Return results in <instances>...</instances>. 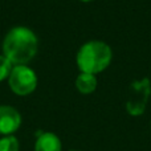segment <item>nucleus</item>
Wrapping results in <instances>:
<instances>
[{"mask_svg": "<svg viewBox=\"0 0 151 151\" xmlns=\"http://www.w3.org/2000/svg\"><path fill=\"white\" fill-rule=\"evenodd\" d=\"M21 125V117L12 106H0V134L11 135Z\"/></svg>", "mask_w": 151, "mask_h": 151, "instance_id": "5", "label": "nucleus"}, {"mask_svg": "<svg viewBox=\"0 0 151 151\" xmlns=\"http://www.w3.org/2000/svg\"><path fill=\"white\" fill-rule=\"evenodd\" d=\"M111 49L104 41H89L77 53V65L82 73L96 74L105 70L111 61Z\"/></svg>", "mask_w": 151, "mask_h": 151, "instance_id": "2", "label": "nucleus"}, {"mask_svg": "<svg viewBox=\"0 0 151 151\" xmlns=\"http://www.w3.org/2000/svg\"><path fill=\"white\" fill-rule=\"evenodd\" d=\"M11 90L17 96H28L36 89V73L27 65H15L8 77Z\"/></svg>", "mask_w": 151, "mask_h": 151, "instance_id": "3", "label": "nucleus"}, {"mask_svg": "<svg viewBox=\"0 0 151 151\" xmlns=\"http://www.w3.org/2000/svg\"><path fill=\"white\" fill-rule=\"evenodd\" d=\"M151 94V82L149 78L134 81L131 83V94L126 102V110L131 115H141L146 109L147 101Z\"/></svg>", "mask_w": 151, "mask_h": 151, "instance_id": "4", "label": "nucleus"}, {"mask_svg": "<svg viewBox=\"0 0 151 151\" xmlns=\"http://www.w3.org/2000/svg\"><path fill=\"white\" fill-rule=\"evenodd\" d=\"M76 88L82 94H90L97 88V78L96 74L90 73H81L76 78Z\"/></svg>", "mask_w": 151, "mask_h": 151, "instance_id": "7", "label": "nucleus"}, {"mask_svg": "<svg viewBox=\"0 0 151 151\" xmlns=\"http://www.w3.org/2000/svg\"><path fill=\"white\" fill-rule=\"evenodd\" d=\"M20 145L16 137L7 135L0 139V151H19Z\"/></svg>", "mask_w": 151, "mask_h": 151, "instance_id": "8", "label": "nucleus"}, {"mask_svg": "<svg viewBox=\"0 0 151 151\" xmlns=\"http://www.w3.org/2000/svg\"><path fill=\"white\" fill-rule=\"evenodd\" d=\"M11 70H12V63L4 55H0V81L9 77Z\"/></svg>", "mask_w": 151, "mask_h": 151, "instance_id": "9", "label": "nucleus"}, {"mask_svg": "<svg viewBox=\"0 0 151 151\" xmlns=\"http://www.w3.org/2000/svg\"><path fill=\"white\" fill-rule=\"evenodd\" d=\"M70 151H74V150H70Z\"/></svg>", "mask_w": 151, "mask_h": 151, "instance_id": "11", "label": "nucleus"}, {"mask_svg": "<svg viewBox=\"0 0 151 151\" xmlns=\"http://www.w3.org/2000/svg\"><path fill=\"white\" fill-rule=\"evenodd\" d=\"M81 1H93V0H81Z\"/></svg>", "mask_w": 151, "mask_h": 151, "instance_id": "10", "label": "nucleus"}, {"mask_svg": "<svg viewBox=\"0 0 151 151\" xmlns=\"http://www.w3.org/2000/svg\"><path fill=\"white\" fill-rule=\"evenodd\" d=\"M35 151H61V142L53 133H41L35 145Z\"/></svg>", "mask_w": 151, "mask_h": 151, "instance_id": "6", "label": "nucleus"}, {"mask_svg": "<svg viewBox=\"0 0 151 151\" xmlns=\"http://www.w3.org/2000/svg\"><path fill=\"white\" fill-rule=\"evenodd\" d=\"M39 41L33 31L25 27H16L7 33L3 41L4 56L12 65H27L36 56Z\"/></svg>", "mask_w": 151, "mask_h": 151, "instance_id": "1", "label": "nucleus"}]
</instances>
